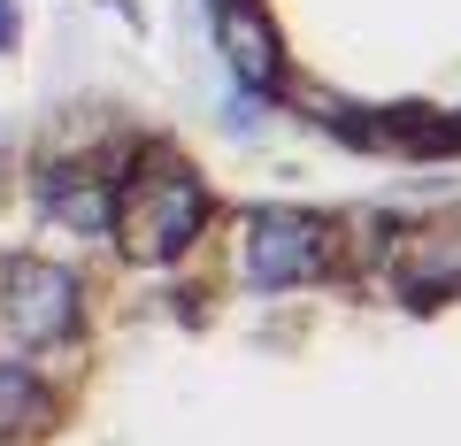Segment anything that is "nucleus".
<instances>
[{"instance_id": "obj_1", "label": "nucleus", "mask_w": 461, "mask_h": 446, "mask_svg": "<svg viewBox=\"0 0 461 446\" xmlns=\"http://www.w3.org/2000/svg\"><path fill=\"white\" fill-rule=\"evenodd\" d=\"M262 108L400 169L461 162V0H208Z\"/></svg>"}]
</instances>
